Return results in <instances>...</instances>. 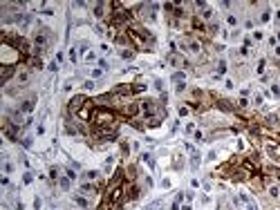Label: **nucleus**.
Listing matches in <instances>:
<instances>
[{"label":"nucleus","instance_id":"obj_1","mask_svg":"<svg viewBox=\"0 0 280 210\" xmlns=\"http://www.w3.org/2000/svg\"><path fill=\"white\" fill-rule=\"evenodd\" d=\"M92 125L101 128V130H112L117 132V114L110 107H103V105H94V112H92Z\"/></svg>","mask_w":280,"mask_h":210},{"label":"nucleus","instance_id":"obj_2","mask_svg":"<svg viewBox=\"0 0 280 210\" xmlns=\"http://www.w3.org/2000/svg\"><path fill=\"white\" fill-rule=\"evenodd\" d=\"M139 107H141V112H144L146 121H148V119L159 116V110H157V101H153V99H146V101H141V103H139Z\"/></svg>","mask_w":280,"mask_h":210},{"label":"nucleus","instance_id":"obj_3","mask_svg":"<svg viewBox=\"0 0 280 210\" xmlns=\"http://www.w3.org/2000/svg\"><path fill=\"white\" fill-rule=\"evenodd\" d=\"M90 99H85L83 94H76V96H72V101L67 103V112L70 114H79L83 107H85V103H88Z\"/></svg>","mask_w":280,"mask_h":210},{"label":"nucleus","instance_id":"obj_4","mask_svg":"<svg viewBox=\"0 0 280 210\" xmlns=\"http://www.w3.org/2000/svg\"><path fill=\"white\" fill-rule=\"evenodd\" d=\"M47 40H50V29L47 27H43V29H38L36 32V36H34V43H36V49H43V47H47Z\"/></svg>","mask_w":280,"mask_h":210},{"label":"nucleus","instance_id":"obj_5","mask_svg":"<svg viewBox=\"0 0 280 210\" xmlns=\"http://www.w3.org/2000/svg\"><path fill=\"white\" fill-rule=\"evenodd\" d=\"M18 128L20 125H16L14 121H9V119H5V123H2V134L7 136V139H11V141H16L18 139Z\"/></svg>","mask_w":280,"mask_h":210},{"label":"nucleus","instance_id":"obj_6","mask_svg":"<svg viewBox=\"0 0 280 210\" xmlns=\"http://www.w3.org/2000/svg\"><path fill=\"white\" fill-rule=\"evenodd\" d=\"M265 150H267V154L271 157L274 161H280V143H278L276 139H274V141L267 139V141H265Z\"/></svg>","mask_w":280,"mask_h":210},{"label":"nucleus","instance_id":"obj_7","mask_svg":"<svg viewBox=\"0 0 280 210\" xmlns=\"http://www.w3.org/2000/svg\"><path fill=\"white\" fill-rule=\"evenodd\" d=\"M182 47H184V49H188L191 54H202V43L197 40V38H193V36L184 38V40H182Z\"/></svg>","mask_w":280,"mask_h":210},{"label":"nucleus","instance_id":"obj_8","mask_svg":"<svg viewBox=\"0 0 280 210\" xmlns=\"http://www.w3.org/2000/svg\"><path fill=\"white\" fill-rule=\"evenodd\" d=\"M14 74H18V67H16V65H2V67H0V83L7 85L9 78H11Z\"/></svg>","mask_w":280,"mask_h":210},{"label":"nucleus","instance_id":"obj_9","mask_svg":"<svg viewBox=\"0 0 280 210\" xmlns=\"http://www.w3.org/2000/svg\"><path fill=\"white\" fill-rule=\"evenodd\" d=\"M123 190H126V199H130V201L139 199V192H141L137 183H123Z\"/></svg>","mask_w":280,"mask_h":210},{"label":"nucleus","instance_id":"obj_10","mask_svg":"<svg viewBox=\"0 0 280 210\" xmlns=\"http://www.w3.org/2000/svg\"><path fill=\"white\" fill-rule=\"evenodd\" d=\"M106 11H112L110 2H99V5L94 7V16H97V18H106Z\"/></svg>","mask_w":280,"mask_h":210},{"label":"nucleus","instance_id":"obj_11","mask_svg":"<svg viewBox=\"0 0 280 210\" xmlns=\"http://www.w3.org/2000/svg\"><path fill=\"white\" fill-rule=\"evenodd\" d=\"M191 25H193V29H195V32H197V34H204V32H206V29H209V27H206V25H204V20H202V18H200V16H193V20H191Z\"/></svg>","mask_w":280,"mask_h":210},{"label":"nucleus","instance_id":"obj_12","mask_svg":"<svg viewBox=\"0 0 280 210\" xmlns=\"http://www.w3.org/2000/svg\"><path fill=\"white\" fill-rule=\"evenodd\" d=\"M168 63H170V65H175V67H179V65H182V67H188V63H186V61L182 58V56H177L175 52H173L170 56H168Z\"/></svg>","mask_w":280,"mask_h":210},{"label":"nucleus","instance_id":"obj_13","mask_svg":"<svg viewBox=\"0 0 280 210\" xmlns=\"http://www.w3.org/2000/svg\"><path fill=\"white\" fill-rule=\"evenodd\" d=\"M126 172H128V174H126V181H128V183H135V179H137V168H135V166H128Z\"/></svg>","mask_w":280,"mask_h":210},{"label":"nucleus","instance_id":"obj_14","mask_svg":"<svg viewBox=\"0 0 280 210\" xmlns=\"http://www.w3.org/2000/svg\"><path fill=\"white\" fill-rule=\"evenodd\" d=\"M97 190H99V186H94V183H85V186L81 188V192H83V195H94Z\"/></svg>","mask_w":280,"mask_h":210},{"label":"nucleus","instance_id":"obj_15","mask_svg":"<svg viewBox=\"0 0 280 210\" xmlns=\"http://www.w3.org/2000/svg\"><path fill=\"white\" fill-rule=\"evenodd\" d=\"M34 99H27V101H23V105H20V112H32L34 110Z\"/></svg>","mask_w":280,"mask_h":210},{"label":"nucleus","instance_id":"obj_16","mask_svg":"<svg viewBox=\"0 0 280 210\" xmlns=\"http://www.w3.org/2000/svg\"><path fill=\"white\" fill-rule=\"evenodd\" d=\"M29 67L32 69H41L43 67V61L38 58V56H34V58H29Z\"/></svg>","mask_w":280,"mask_h":210},{"label":"nucleus","instance_id":"obj_17","mask_svg":"<svg viewBox=\"0 0 280 210\" xmlns=\"http://www.w3.org/2000/svg\"><path fill=\"white\" fill-rule=\"evenodd\" d=\"M18 81H20V83H27V81H29V72H27V69H18Z\"/></svg>","mask_w":280,"mask_h":210},{"label":"nucleus","instance_id":"obj_18","mask_svg":"<svg viewBox=\"0 0 280 210\" xmlns=\"http://www.w3.org/2000/svg\"><path fill=\"white\" fill-rule=\"evenodd\" d=\"M70 183H72V179H67V177H63V179H58V186H61L63 190H67V188H70Z\"/></svg>","mask_w":280,"mask_h":210},{"label":"nucleus","instance_id":"obj_19","mask_svg":"<svg viewBox=\"0 0 280 210\" xmlns=\"http://www.w3.org/2000/svg\"><path fill=\"white\" fill-rule=\"evenodd\" d=\"M200 18H202V20H211V18H213V11H211V9H204Z\"/></svg>","mask_w":280,"mask_h":210},{"label":"nucleus","instance_id":"obj_20","mask_svg":"<svg viewBox=\"0 0 280 210\" xmlns=\"http://www.w3.org/2000/svg\"><path fill=\"white\" fill-rule=\"evenodd\" d=\"M97 177H99V172H97V170H90V172H85V179H88V181H94Z\"/></svg>","mask_w":280,"mask_h":210},{"label":"nucleus","instance_id":"obj_21","mask_svg":"<svg viewBox=\"0 0 280 210\" xmlns=\"http://www.w3.org/2000/svg\"><path fill=\"white\" fill-rule=\"evenodd\" d=\"M74 201H76L79 206H83V208L88 206V199H85V197H79V195H76V197H74Z\"/></svg>","mask_w":280,"mask_h":210},{"label":"nucleus","instance_id":"obj_22","mask_svg":"<svg viewBox=\"0 0 280 210\" xmlns=\"http://www.w3.org/2000/svg\"><path fill=\"white\" fill-rule=\"evenodd\" d=\"M269 195H271V197H278V195H280V188H278V186H269Z\"/></svg>","mask_w":280,"mask_h":210},{"label":"nucleus","instance_id":"obj_23","mask_svg":"<svg viewBox=\"0 0 280 210\" xmlns=\"http://www.w3.org/2000/svg\"><path fill=\"white\" fill-rule=\"evenodd\" d=\"M224 72H226V63L220 61V65H218V74H224Z\"/></svg>","mask_w":280,"mask_h":210},{"label":"nucleus","instance_id":"obj_24","mask_svg":"<svg viewBox=\"0 0 280 210\" xmlns=\"http://www.w3.org/2000/svg\"><path fill=\"white\" fill-rule=\"evenodd\" d=\"M144 161H146V163H148V166H150V168L155 166V161H153V157H150V154H144Z\"/></svg>","mask_w":280,"mask_h":210},{"label":"nucleus","instance_id":"obj_25","mask_svg":"<svg viewBox=\"0 0 280 210\" xmlns=\"http://www.w3.org/2000/svg\"><path fill=\"white\" fill-rule=\"evenodd\" d=\"M65 177H67V179H72V181H74V179H76V172H74V170L70 168V170H67V172H65Z\"/></svg>","mask_w":280,"mask_h":210},{"label":"nucleus","instance_id":"obj_26","mask_svg":"<svg viewBox=\"0 0 280 210\" xmlns=\"http://www.w3.org/2000/svg\"><path fill=\"white\" fill-rule=\"evenodd\" d=\"M229 25L235 27V25H238V18H235V16H229Z\"/></svg>","mask_w":280,"mask_h":210},{"label":"nucleus","instance_id":"obj_27","mask_svg":"<svg viewBox=\"0 0 280 210\" xmlns=\"http://www.w3.org/2000/svg\"><path fill=\"white\" fill-rule=\"evenodd\" d=\"M121 56H123V58H132V52H130V49H123V52H121Z\"/></svg>","mask_w":280,"mask_h":210},{"label":"nucleus","instance_id":"obj_28","mask_svg":"<svg viewBox=\"0 0 280 210\" xmlns=\"http://www.w3.org/2000/svg\"><path fill=\"white\" fill-rule=\"evenodd\" d=\"M258 74H265V61L258 63Z\"/></svg>","mask_w":280,"mask_h":210},{"label":"nucleus","instance_id":"obj_29","mask_svg":"<svg viewBox=\"0 0 280 210\" xmlns=\"http://www.w3.org/2000/svg\"><path fill=\"white\" fill-rule=\"evenodd\" d=\"M238 105H240V107H247V105H249V101H247V99H244V96H242V99H240V101H238Z\"/></svg>","mask_w":280,"mask_h":210},{"label":"nucleus","instance_id":"obj_30","mask_svg":"<svg viewBox=\"0 0 280 210\" xmlns=\"http://www.w3.org/2000/svg\"><path fill=\"white\" fill-rule=\"evenodd\" d=\"M50 177H52V179H58V170L52 168V170H50Z\"/></svg>","mask_w":280,"mask_h":210},{"label":"nucleus","instance_id":"obj_31","mask_svg":"<svg viewBox=\"0 0 280 210\" xmlns=\"http://www.w3.org/2000/svg\"><path fill=\"white\" fill-rule=\"evenodd\" d=\"M32 179H34V177H32V174H29V172H27V174H25V177H23V181H25V183H32Z\"/></svg>","mask_w":280,"mask_h":210},{"label":"nucleus","instance_id":"obj_32","mask_svg":"<svg viewBox=\"0 0 280 210\" xmlns=\"http://www.w3.org/2000/svg\"><path fill=\"white\" fill-rule=\"evenodd\" d=\"M188 110H191V107H179V116H186V114H188Z\"/></svg>","mask_w":280,"mask_h":210},{"label":"nucleus","instance_id":"obj_33","mask_svg":"<svg viewBox=\"0 0 280 210\" xmlns=\"http://www.w3.org/2000/svg\"><path fill=\"white\" fill-rule=\"evenodd\" d=\"M271 90H274V94H276V96H280V87H278V85H271Z\"/></svg>","mask_w":280,"mask_h":210},{"label":"nucleus","instance_id":"obj_34","mask_svg":"<svg viewBox=\"0 0 280 210\" xmlns=\"http://www.w3.org/2000/svg\"><path fill=\"white\" fill-rule=\"evenodd\" d=\"M182 210H193V208H191V206H184V208H182Z\"/></svg>","mask_w":280,"mask_h":210},{"label":"nucleus","instance_id":"obj_35","mask_svg":"<svg viewBox=\"0 0 280 210\" xmlns=\"http://www.w3.org/2000/svg\"><path fill=\"white\" fill-rule=\"evenodd\" d=\"M276 54H278V56H280V47H276Z\"/></svg>","mask_w":280,"mask_h":210},{"label":"nucleus","instance_id":"obj_36","mask_svg":"<svg viewBox=\"0 0 280 210\" xmlns=\"http://www.w3.org/2000/svg\"><path fill=\"white\" fill-rule=\"evenodd\" d=\"M276 18H278V20H280V11H276Z\"/></svg>","mask_w":280,"mask_h":210},{"label":"nucleus","instance_id":"obj_37","mask_svg":"<svg viewBox=\"0 0 280 210\" xmlns=\"http://www.w3.org/2000/svg\"><path fill=\"white\" fill-rule=\"evenodd\" d=\"M278 40H280V32H278Z\"/></svg>","mask_w":280,"mask_h":210}]
</instances>
